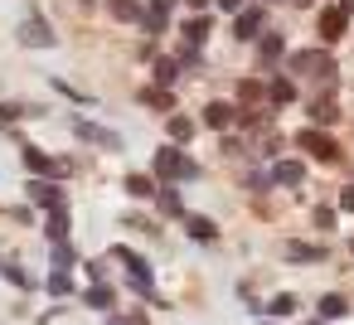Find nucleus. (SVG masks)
<instances>
[{"instance_id": "f257e3e1", "label": "nucleus", "mask_w": 354, "mask_h": 325, "mask_svg": "<svg viewBox=\"0 0 354 325\" xmlns=\"http://www.w3.org/2000/svg\"><path fill=\"white\" fill-rule=\"evenodd\" d=\"M156 175H160V180H194L199 170H194V160H189L185 151L160 146V151H156Z\"/></svg>"}, {"instance_id": "f03ea898", "label": "nucleus", "mask_w": 354, "mask_h": 325, "mask_svg": "<svg viewBox=\"0 0 354 325\" xmlns=\"http://www.w3.org/2000/svg\"><path fill=\"white\" fill-rule=\"evenodd\" d=\"M291 73H310V78H330L335 73V59L325 49H301L291 54Z\"/></svg>"}, {"instance_id": "7ed1b4c3", "label": "nucleus", "mask_w": 354, "mask_h": 325, "mask_svg": "<svg viewBox=\"0 0 354 325\" xmlns=\"http://www.w3.org/2000/svg\"><path fill=\"white\" fill-rule=\"evenodd\" d=\"M296 146H301V151H310L315 160H335V156H339V146H335L325 131H315V127H306V131L296 136Z\"/></svg>"}, {"instance_id": "20e7f679", "label": "nucleus", "mask_w": 354, "mask_h": 325, "mask_svg": "<svg viewBox=\"0 0 354 325\" xmlns=\"http://www.w3.org/2000/svg\"><path fill=\"white\" fill-rule=\"evenodd\" d=\"M25 165H30L35 175H68V170H73L68 160H49V156H44V151H35V146H25Z\"/></svg>"}, {"instance_id": "39448f33", "label": "nucleus", "mask_w": 354, "mask_h": 325, "mask_svg": "<svg viewBox=\"0 0 354 325\" xmlns=\"http://www.w3.org/2000/svg\"><path fill=\"white\" fill-rule=\"evenodd\" d=\"M238 112H243V107H233V102H209V107H204V122H209L214 131H228V127L238 122Z\"/></svg>"}, {"instance_id": "423d86ee", "label": "nucleus", "mask_w": 354, "mask_h": 325, "mask_svg": "<svg viewBox=\"0 0 354 325\" xmlns=\"http://www.w3.org/2000/svg\"><path fill=\"white\" fill-rule=\"evenodd\" d=\"M262 35V10H238L233 15V39H257Z\"/></svg>"}, {"instance_id": "0eeeda50", "label": "nucleus", "mask_w": 354, "mask_h": 325, "mask_svg": "<svg viewBox=\"0 0 354 325\" xmlns=\"http://www.w3.org/2000/svg\"><path fill=\"white\" fill-rule=\"evenodd\" d=\"M20 44H30V49H49L54 35H49L44 20H25V25H20Z\"/></svg>"}, {"instance_id": "6e6552de", "label": "nucleus", "mask_w": 354, "mask_h": 325, "mask_svg": "<svg viewBox=\"0 0 354 325\" xmlns=\"http://www.w3.org/2000/svg\"><path fill=\"white\" fill-rule=\"evenodd\" d=\"M344 25H349V15H344V10H325V15H320V39H325V44L344 39Z\"/></svg>"}, {"instance_id": "1a4fd4ad", "label": "nucleus", "mask_w": 354, "mask_h": 325, "mask_svg": "<svg viewBox=\"0 0 354 325\" xmlns=\"http://www.w3.org/2000/svg\"><path fill=\"white\" fill-rule=\"evenodd\" d=\"M73 131H78L83 141H97V146H112V151H122V136H117V131H102V127H93V122H73Z\"/></svg>"}, {"instance_id": "9d476101", "label": "nucleus", "mask_w": 354, "mask_h": 325, "mask_svg": "<svg viewBox=\"0 0 354 325\" xmlns=\"http://www.w3.org/2000/svg\"><path fill=\"white\" fill-rule=\"evenodd\" d=\"M30 199H35V204H44V209H59V204H64L59 185H49V180H30Z\"/></svg>"}, {"instance_id": "9b49d317", "label": "nucleus", "mask_w": 354, "mask_h": 325, "mask_svg": "<svg viewBox=\"0 0 354 325\" xmlns=\"http://www.w3.org/2000/svg\"><path fill=\"white\" fill-rule=\"evenodd\" d=\"M272 180H277V185H301V180H306V165H301V160H277V165H272Z\"/></svg>"}, {"instance_id": "f8f14e48", "label": "nucleus", "mask_w": 354, "mask_h": 325, "mask_svg": "<svg viewBox=\"0 0 354 325\" xmlns=\"http://www.w3.org/2000/svg\"><path fill=\"white\" fill-rule=\"evenodd\" d=\"M165 25H170V0H151V6H146V30L160 35Z\"/></svg>"}, {"instance_id": "ddd939ff", "label": "nucleus", "mask_w": 354, "mask_h": 325, "mask_svg": "<svg viewBox=\"0 0 354 325\" xmlns=\"http://www.w3.org/2000/svg\"><path fill=\"white\" fill-rule=\"evenodd\" d=\"M185 228H189V238H199V243H214V238H218L214 219H199V214H189V219H185Z\"/></svg>"}, {"instance_id": "4468645a", "label": "nucleus", "mask_w": 354, "mask_h": 325, "mask_svg": "<svg viewBox=\"0 0 354 325\" xmlns=\"http://www.w3.org/2000/svg\"><path fill=\"white\" fill-rule=\"evenodd\" d=\"M185 39L199 49V44L209 39V20H204V15H189V20H185Z\"/></svg>"}, {"instance_id": "2eb2a0df", "label": "nucleus", "mask_w": 354, "mask_h": 325, "mask_svg": "<svg viewBox=\"0 0 354 325\" xmlns=\"http://www.w3.org/2000/svg\"><path fill=\"white\" fill-rule=\"evenodd\" d=\"M267 98H272V102H281V107H286V102H291V98H296V83H291V78H272V83H267Z\"/></svg>"}, {"instance_id": "dca6fc26", "label": "nucleus", "mask_w": 354, "mask_h": 325, "mask_svg": "<svg viewBox=\"0 0 354 325\" xmlns=\"http://www.w3.org/2000/svg\"><path fill=\"white\" fill-rule=\"evenodd\" d=\"M54 243H64V233H68V209L59 204V209H49V228H44Z\"/></svg>"}, {"instance_id": "f3484780", "label": "nucleus", "mask_w": 354, "mask_h": 325, "mask_svg": "<svg viewBox=\"0 0 354 325\" xmlns=\"http://www.w3.org/2000/svg\"><path fill=\"white\" fill-rule=\"evenodd\" d=\"M107 10H112L117 20H146V10L136 6V0H107Z\"/></svg>"}, {"instance_id": "a211bd4d", "label": "nucleus", "mask_w": 354, "mask_h": 325, "mask_svg": "<svg viewBox=\"0 0 354 325\" xmlns=\"http://www.w3.org/2000/svg\"><path fill=\"white\" fill-rule=\"evenodd\" d=\"M165 131H170V141L180 146V141H189V136H194V122H189V117H170V122H165Z\"/></svg>"}, {"instance_id": "6ab92c4d", "label": "nucleus", "mask_w": 354, "mask_h": 325, "mask_svg": "<svg viewBox=\"0 0 354 325\" xmlns=\"http://www.w3.org/2000/svg\"><path fill=\"white\" fill-rule=\"evenodd\" d=\"M127 194L151 199V194H156V180H151V175H127Z\"/></svg>"}, {"instance_id": "aec40b11", "label": "nucleus", "mask_w": 354, "mask_h": 325, "mask_svg": "<svg viewBox=\"0 0 354 325\" xmlns=\"http://www.w3.org/2000/svg\"><path fill=\"white\" fill-rule=\"evenodd\" d=\"M286 257H291V262H320V257H325V248H310V243H291V248H286Z\"/></svg>"}, {"instance_id": "412c9836", "label": "nucleus", "mask_w": 354, "mask_h": 325, "mask_svg": "<svg viewBox=\"0 0 354 325\" xmlns=\"http://www.w3.org/2000/svg\"><path fill=\"white\" fill-rule=\"evenodd\" d=\"M175 73H180V64H175V59H156V88H170V83H175Z\"/></svg>"}, {"instance_id": "4be33fe9", "label": "nucleus", "mask_w": 354, "mask_h": 325, "mask_svg": "<svg viewBox=\"0 0 354 325\" xmlns=\"http://www.w3.org/2000/svg\"><path fill=\"white\" fill-rule=\"evenodd\" d=\"M141 102H146V107H156V112H170V93H165V88H146V93H141Z\"/></svg>"}, {"instance_id": "5701e85b", "label": "nucleus", "mask_w": 354, "mask_h": 325, "mask_svg": "<svg viewBox=\"0 0 354 325\" xmlns=\"http://www.w3.org/2000/svg\"><path fill=\"white\" fill-rule=\"evenodd\" d=\"M262 310H272V315H291V310H296V296H291V291H281V296H272Z\"/></svg>"}, {"instance_id": "b1692460", "label": "nucleus", "mask_w": 354, "mask_h": 325, "mask_svg": "<svg viewBox=\"0 0 354 325\" xmlns=\"http://www.w3.org/2000/svg\"><path fill=\"white\" fill-rule=\"evenodd\" d=\"M83 301H88V306H112L117 291H112V286H93V291H83Z\"/></svg>"}, {"instance_id": "393cba45", "label": "nucleus", "mask_w": 354, "mask_h": 325, "mask_svg": "<svg viewBox=\"0 0 354 325\" xmlns=\"http://www.w3.org/2000/svg\"><path fill=\"white\" fill-rule=\"evenodd\" d=\"M344 310H349L344 296H325V301H320V315H325V320H335V315H344Z\"/></svg>"}, {"instance_id": "a878e982", "label": "nucleus", "mask_w": 354, "mask_h": 325, "mask_svg": "<svg viewBox=\"0 0 354 325\" xmlns=\"http://www.w3.org/2000/svg\"><path fill=\"white\" fill-rule=\"evenodd\" d=\"M262 93H267V88H262V83H252V78H243V83H238V98H243V102H257Z\"/></svg>"}, {"instance_id": "bb28decb", "label": "nucleus", "mask_w": 354, "mask_h": 325, "mask_svg": "<svg viewBox=\"0 0 354 325\" xmlns=\"http://www.w3.org/2000/svg\"><path fill=\"white\" fill-rule=\"evenodd\" d=\"M310 117H315L320 127H325V122H335V102H330V98H320V102L310 107Z\"/></svg>"}, {"instance_id": "cd10ccee", "label": "nucleus", "mask_w": 354, "mask_h": 325, "mask_svg": "<svg viewBox=\"0 0 354 325\" xmlns=\"http://www.w3.org/2000/svg\"><path fill=\"white\" fill-rule=\"evenodd\" d=\"M49 291H54V296H68V291H73L68 272H54V277H49Z\"/></svg>"}, {"instance_id": "c85d7f7f", "label": "nucleus", "mask_w": 354, "mask_h": 325, "mask_svg": "<svg viewBox=\"0 0 354 325\" xmlns=\"http://www.w3.org/2000/svg\"><path fill=\"white\" fill-rule=\"evenodd\" d=\"M277 54H281V39L267 35V39H262V59H277Z\"/></svg>"}, {"instance_id": "c756f323", "label": "nucleus", "mask_w": 354, "mask_h": 325, "mask_svg": "<svg viewBox=\"0 0 354 325\" xmlns=\"http://www.w3.org/2000/svg\"><path fill=\"white\" fill-rule=\"evenodd\" d=\"M54 262L68 267V262H73V248H68V243H54Z\"/></svg>"}, {"instance_id": "7c9ffc66", "label": "nucleus", "mask_w": 354, "mask_h": 325, "mask_svg": "<svg viewBox=\"0 0 354 325\" xmlns=\"http://www.w3.org/2000/svg\"><path fill=\"white\" fill-rule=\"evenodd\" d=\"M15 117H20V107H15V102H0V127H10Z\"/></svg>"}, {"instance_id": "2f4dec72", "label": "nucleus", "mask_w": 354, "mask_h": 325, "mask_svg": "<svg viewBox=\"0 0 354 325\" xmlns=\"http://www.w3.org/2000/svg\"><path fill=\"white\" fill-rule=\"evenodd\" d=\"M160 209H165V214H180V199H175L170 189H160Z\"/></svg>"}, {"instance_id": "473e14b6", "label": "nucleus", "mask_w": 354, "mask_h": 325, "mask_svg": "<svg viewBox=\"0 0 354 325\" xmlns=\"http://www.w3.org/2000/svg\"><path fill=\"white\" fill-rule=\"evenodd\" d=\"M6 277H10V281H15V286H30V277H25V272H20V267H15V262H6Z\"/></svg>"}, {"instance_id": "72a5a7b5", "label": "nucleus", "mask_w": 354, "mask_h": 325, "mask_svg": "<svg viewBox=\"0 0 354 325\" xmlns=\"http://www.w3.org/2000/svg\"><path fill=\"white\" fill-rule=\"evenodd\" d=\"M112 325H146V315H112Z\"/></svg>"}, {"instance_id": "f704fd0d", "label": "nucleus", "mask_w": 354, "mask_h": 325, "mask_svg": "<svg viewBox=\"0 0 354 325\" xmlns=\"http://www.w3.org/2000/svg\"><path fill=\"white\" fill-rule=\"evenodd\" d=\"M339 209H344V214H354V185H349V189L339 194Z\"/></svg>"}, {"instance_id": "c9c22d12", "label": "nucleus", "mask_w": 354, "mask_h": 325, "mask_svg": "<svg viewBox=\"0 0 354 325\" xmlns=\"http://www.w3.org/2000/svg\"><path fill=\"white\" fill-rule=\"evenodd\" d=\"M218 10H228V15H238V10H243V0H218Z\"/></svg>"}, {"instance_id": "e433bc0d", "label": "nucleus", "mask_w": 354, "mask_h": 325, "mask_svg": "<svg viewBox=\"0 0 354 325\" xmlns=\"http://www.w3.org/2000/svg\"><path fill=\"white\" fill-rule=\"evenodd\" d=\"M185 6H189V10H204V6H209V0H185Z\"/></svg>"}, {"instance_id": "4c0bfd02", "label": "nucleus", "mask_w": 354, "mask_h": 325, "mask_svg": "<svg viewBox=\"0 0 354 325\" xmlns=\"http://www.w3.org/2000/svg\"><path fill=\"white\" fill-rule=\"evenodd\" d=\"M339 10H344V15H354V0H339Z\"/></svg>"}, {"instance_id": "58836bf2", "label": "nucleus", "mask_w": 354, "mask_h": 325, "mask_svg": "<svg viewBox=\"0 0 354 325\" xmlns=\"http://www.w3.org/2000/svg\"><path fill=\"white\" fill-rule=\"evenodd\" d=\"M291 6H310V0H291Z\"/></svg>"}, {"instance_id": "ea45409f", "label": "nucleus", "mask_w": 354, "mask_h": 325, "mask_svg": "<svg viewBox=\"0 0 354 325\" xmlns=\"http://www.w3.org/2000/svg\"><path fill=\"white\" fill-rule=\"evenodd\" d=\"M310 325H320V320H310Z\"/></svg>"}]
</instances>
